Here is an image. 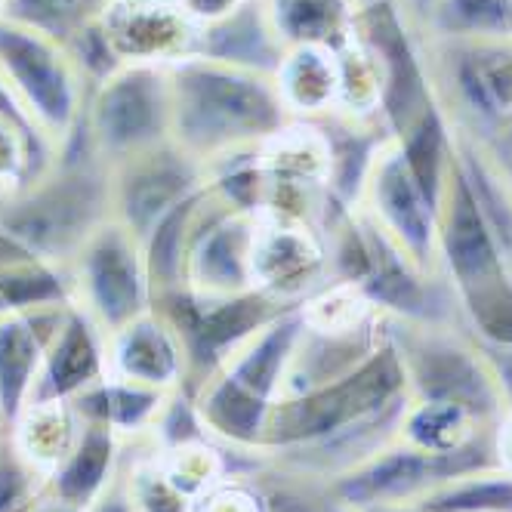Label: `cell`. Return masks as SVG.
Listing matches in <instances>:
<instances>
[{"label":"cell","mask_w":512,"mask_h":512,"mask_svg":"<svg viewBox=\"0 0 512 512\" xmlns=\"http://www.w3.org/2000/svg\"><path fill=\"white\" fill-rule=\"evenodd\" d=\"M167 81L170 139L195 161L256 152L290 124L272 75L263 71L192 56L167 68Z\"/></svg>","instance_id":"6da1fadb"},{"label":"cell","mask_w":512,"mask_h":512,"mask_svg":"<svg viewBox=\"0 0 512 512\" xmlns=\"http://www.w3.org/2000/svg\"><path fill=\"white\" fill-rule=\"evenodd\" d=\"M0 78L50 152L81 136L90 81L62 44L0 19Z\"/></svg>","instance_id":"7a4b0ae2"},{"label":"cell","mask_w":512,"mask_h":512,"mask_svg":"<svg viewBox=\"0 0 512 512\" xmlns=\"http://www.w3.org/2000/svg\"><path fill=\"white\" fill-rule=\"evenodd\" d=\"M84 145L105 167H115L170 139L167 68L121 65L90 87L81 124Z\"/></svg>","instance_id":"3957f363"},{"label":"cell","mask_w":512,"mask_h":512,"mask_svg":"<svg viewBox=\"0 0 512 512\" xmlns=\"http://www.w3.org/2000/svg\"><path fill=\"white\" fill-rule=\"evenodd\" d=\"M118 65L173 68L201 53L204 28L176 0H108L99 19Z\"/></svg>","instance_id":"277c9868"},{"label":"cell","mask_w":512,"mask_h":512,"mask_svg":"<svg viewBox=\"0 0 512 512\" xmlns=\"http://www.w3.org/2000/svg\"><path fill=\"white\" fill-rule=\"evenodd\" d=\"M364 186L371 192L377 226L395 238L398 250L411 263H423L432 253L438 232V207L429 201L423 186L417 182L405 152L389 139L377 152Z\"/></svg>","instance_id":"5b68a950"},{"label":"cell","mask_w":512,"mask_h":512,"mask_svg":"<svg viewBox=\"0 0 512 512\" xmlns=\"http://www.w3.org/2000/svg\"><path fill=\"white\" fill-rule=\"evenodd\" d=\"M281 50L324 47L346 50L358 38V0H256Z\"/></svg>","instance_id":"8992f818"},{"label":"cell","mask_w":512,"mask_h":512,"mask_svg":"<svg viewBox=\"0 0 512 512\" xmlns=\"http://www.w3.org/2000/svg\"><path fill=\"white\" fill-rule=\"evenodd\" d=\"M272 84L290 121L337 118L340 112V59L324 47H290L281 53Z\"/></svg>","instance_id":"52a82bcc"},{"label":"cell","mask_w":512,"mask_h":512,"mask_svg":"<svg viewBox=\"0 0 512 512\" xmlns=\"http://www.w3.org/2000/svg\"><path fill=\"white\" fill-rule=\"evenodd\" d=\"M105 377H108V349L102 352L93 327L84 318H71L56 334L50 352H44V364L38 383L31 389V401H47V398L75 401Z\"/></svg>","instance_id":"ba28073f"},{"label":"cell","mask_w":512,"mask_h":512,"mask_svg":"<svg viewBox=\"0 0 512 512\" xmlns=\"http://www.w3.org/2000/svg\"><path fill=\"white\" fill-rule=\"evenodd\" d=\"M182 371V355L158 321L133 318L124 324L108 349V377H118L145 389H170Z\"/></svg>","instance_id":"9c48e42d"},{"label":"cell","mask_w":512,"mask_h":512,"mask_svg":"<svg viewBox=\"0 0 512 512\" xmlns=\"http://www.w3.org/2000/svg\"><path fill=\"white\" fill-rule=\"evenodd\" d=\"M115 445L118 435L102 426L84 420L75 448L68 457L47 475V494L87 512L112 485V466H115Z\"/></svg>","instance_id":"30bf717a"},{"label":"cell","mask_w":512,"mask_h":512,"mask_svg":"<svg viewBox=\"0 0 512 512\" xmlns=\"http://www.w3.org/2000/svg\"><path fill=\"white\" fill-rule=\"evenodd\" d=\"M417 34L432 44H512V0H432Z\"/></svg>","instance_id":"8fae6325"},{"label":"cell","mask_w":512,"mask_h":512,"mask_svg":"<svg viewBox=\"0 0 512 512\" xmlns=\"http://www.w3.org/2000/svg\"><path fill=\"white\" fill-rule=\"evenodd\" d=\"M108 0H7L4 16L62 44L65 50L99 25Z\"/></svg>","instance_id":"7c38bea8"},{"label":"cell","mask_w":512,"mask_h":512,"mask_svg":"<svg viewBox=\"0 0 512 512\" xmlns=\"http://www.w3.org/2000/svg\"><path fill=\"white\" fill-rule=\"evenodd\" d=\"M90 294L105 324L121 331L136 318L142 284L136 281L130 250L118 241H108L90 263Z\"/></svg>","instance_id":"4fadbf2b"},{"label":"cell","mask_w":512,"mask_h":512,"mask_svg":"<svg viewBox=\"0 0 512 512\" xmlns=\"http://www.w3.org/2000/svg\"><path fill=\"white\" fill-rule=\"evenodd\" d=\"M423 512H512V475L497 463L463 472L417 500Z\"/></svg>","instance_id":"5bb4252c"},{"label":"cell","mask_w":512,"mask_h":512,"mask_svg":"<svg viewBox=\"0 0 512 512\" xmlns=\"http://www.w3.org/2000/svg\"><path fill=\"white\" fill-rule=\"evenodd\" d=\"M275 235H266L253 250V272H260L266 284H278L284 290H297L309 284V278L321 266L318 247L300 235V229H272Z\"/></svg>","instance_id":"9a60e30c"},{"label":"cell","mask_w":512,"mask_h":512,"mask_svg":"<svg viewBox=\"0 0 512 512\" xmlns=\"http://www.w3.org/2000/svg\"><path fill=\"white\" fill-rule=\"evenodd\" d=\"M192 512H266V506L256 491H250L244 485H229V482L219 479L210 491H204L195 500Z\"/></svg>","instance_id":"2e32d148"},{"label":"cell","mask_w":512,"mask_h":512,"mask_svg":"<svg viewBox=\"0 0 512 512\" xmlns=\"http://www.w3.org/2000/svg\"><path fill=\"white\" fill-rule=\"evenodd\" d=\"M176 4L186 10L201 28H207V25H216V22L235 16L238 10L253 4V0H176Z\"/></svg>","instance_id":"e0dca14e"},{"label":"cell","mask_w":512,"mask_h":512,"mask_svg":"<svg viewBox=\"0 0 512 512\" xmlns=\"http://www.w3.org/2000/svg\"><path fill=\"white\" fill-rule=\"evenodd\" d=\"M479 349L491 364L494 380H497L500 395H503V405L512 408V346H482L479 343Z\"/></svg>","instance_id":"ac0fdd59"},{"label":"cell","mask_w":512,"mask_h":512,"mask_svg":"<svg viewBox=\"0 0 512 512\" xmlns=\"http://www.w3.org/2000/svg\"><path fill=\"white\" fill-rule=\"evenodd\" d=\"M494 463L512 475V408H506L494 426Z\"/></svg>","instance_id":"d6986e66"},{"label":"cell","mask_w":512,"mask_h":512,"mask_svg":"<svg viewBox=\"0 0 512 512\" xmlns=\"http://www.w3.org/2000/svg\"><path fill=\"white\" fill-rule=\"evenodd\" d=\"M87 512H136L124 494V488H115V485H108V491L87 509Z\"/></svg>","instance_id":"ffe728a7"},{"label":"cell","mask_w":512,"mask_h":512,"mask_svg":"<svg viewBox=\"0 0 512 512\" xmlns=\"http://www.w3.org/2000/svg\"><path fill=\"white\" fill-rule=\"evenodd\" d=\"M398 4V10L405 13V19L417 28L420 25V19L426 16V10L432 7V0H395Z\"/></svg>","instance_id":"44dd1931"},{"label":"cell","mask_w":512,"mask_h":512,"mask_svg":"<svg viewBox=\"0 0 512 512\" xmlns=\"http://www.w3.org/2000/svg\"><path fill=\"white\" fill-rule=\"evenodd\" d=\"M371 512H423L417 503H401V506H380V509H371Z\"/></svg>","instance_id":"7402d4cb"},{"label":"cell","mask_w":512,"mask_h":512,"mask_svg":"<svg viewBox=\"0 0 512 512\" xmlns=\"http://www.w3.org/2000/svg\"><path fill=\"white\" fill-rule=\"evenodd\" d=\"M361 7H374V4H383V0H358Z\"/></svg>","instance_id":"603a6c76"},{"label":"cell","mask_w":512,"mask_h":512,"mask_svg":"<svg viewBox=\"0 0 512 512\" xmlns=\"http://www.w3.org/2000/svg\"><path fill=\"white\" fill-rule=\"evenodd\" d=\"M4 7H7V0H0V16H4Z\"/></svg>","instance_id":"cb8c5ba5"}]
</instances>
